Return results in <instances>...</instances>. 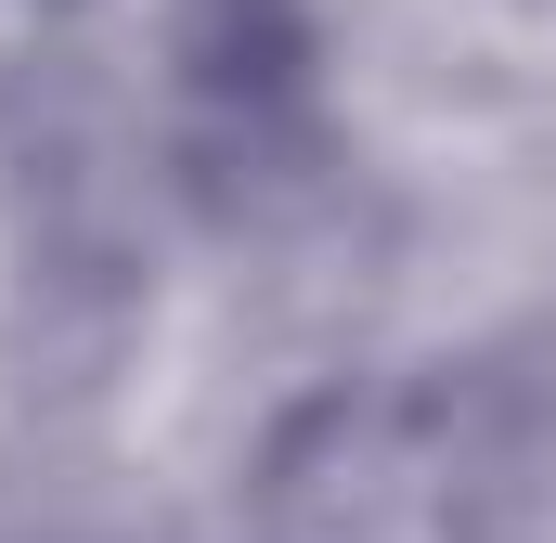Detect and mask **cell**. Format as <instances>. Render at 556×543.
I'll use <instances>...</instances> for the list:
<instances>
[{
	"label": "cell",
	"instance_id": "cell-1",
	"mask_svg": "<svg viewBox=\"0 0 556 543\" xmlns=\"http://www.w3.org/2000/svg\"><path fill=\"white\" fill-rule=\"evenodd\" d=\"M479 427L427 376L311 389L247 466V543H479Z\"/></svg>",
	"mask_w": 556,
	"mask_h": 543
},
{
	"label": "cell",
	"instance_id": "cell-2",
	"mask_svg": "<svg viewBox=\"0 0 556 543\" xmlns=\"http://www.w3.org/2000/svg\"><path fill=\"white\" fill-rule=\"evenodd\" d=\"M311 65H324L311 0H181V26H168V78L194 104L207 168L260 155V181H273V155H311Z\"/></svg>",
	"mask_w": 556,
	"mask_h": 543
},
{
	"label": "cell",
	"instance_id": "cell-3",
	"mask_svg": "<svg viewBox=\"0 0 556 543\" xmlns=\"http://www.w3.org/2000/svg\"><path fill=\"white\" fill-rule=\"evenodd\" d=\"M52 26H65V0H0V78H13V65L52 39Z\"/></svg>",
	"mask_w": 556,
	"mask_h": 543
}]
</instances>
